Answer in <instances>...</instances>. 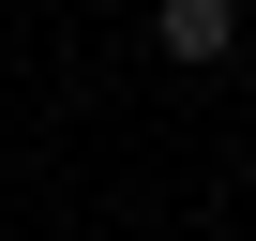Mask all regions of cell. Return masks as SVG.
Segmentation results:
<instances>
[{
	"label": "cell",
	"instance_id": "cell-1",
	"mask_svg": "<svg viewBox=\"0 0 256 241\" xmlns=\"http://www.w3.org/2000/svg\"><path fill=\"white\" fill-rule=\"evenodd\" d=\"M151 46L166 60H226L241 46V0H151Z\"/></svg>",
	"mask_w": 256,
	"mask_h": 241
}]
</instances>
